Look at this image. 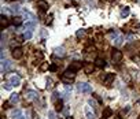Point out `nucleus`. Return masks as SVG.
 Instances as JSON below:
<instances>
[{
    "label": "nucleus",
    "mask_w": 140,
    "mask_h": 119,
    "mask_svg": "<svg viewBox=\"0 0 140 119\" xmlns=\"http://www.w3.org/2000/svg\"><path fill=\"white\" fill-rule=\"evenodd\" d=\"M58 97H59V93H58V92H54V93H52V101L55 103V100H58Z\"/></svg>",
    "instance_id": "nucleus-31"
},
{
    "label": "nucleus",
    "mask_w": 140,
    "mask_h": 119,
    "mask_svg": "<svg viewBox=\"0 0 140 119\" xmlns=\"http://www.w3.org/2000/svg\"><path fill=\"white\" fill-rule=\"evenodd\" d=\"M81 92H83V93H85V94H89L92 92V86L89 85V84L83 82V85H81Z\"/></svg>",
    "instance_id": "nucleus-11"
},
{
    "label": "nucleus",
    "mask_w": 140,
    "mask_h": 119,
    "mask_svg": "<svg viewBox=\"0 0 140 119\" xmlns=\"http://www.w3.org/2000/svg\"><path fill=\"white\" fill-rule=\"evenodd\" d=\"M19 11H21V7H19L18 4H14L10 7V12H13V14H17V12H19Z\"/></svg>",
    "instance_id": "nucleus-22"
},
{
    "label": "nucleus",
    "mask_w": 140,
    "mask_h": 119,
    "mask_svg": "<svg viewBox=\"0 0 140 119\" xmlns=\"http://www.w3.org/2000/svg\"><path fill=\"white\" fill-rule=\"evenodd\" d=\"M32 32L33 30H28V32H25V34H23V36H25V38H32Z\"/></svg>",
    "instance_id": "nucleus-29"
},
{
    "label": "nucleus",
    "mask_w": 140,
    "mask_h": 119,
    "mask_svg": "<svg viewBox=\"0 0 140 119\" xmlns=\"http://www.w3.org/2000/svg\"><path fill=\"white\" fill-rule=\"evenodd\" d=\"M10 68H11V62H10V60L3 59V60H2V71L6 72V71L10 70Z\"/></svg>",
    "instance_id": "nucleus-9"
},
{
    "label": "nucleus",
    "mask_w": 140,
    "mask_h": 119,
    "mask_svg": "<svg viewBox=\"0 0 140 119\" xmlns=\"http://www.w3.org/2000/svg\"><path fill=\"white\" fill-rule=\"evenodd\" d=\"M54 55H55V56H59V58L66 56V51H65V48H63V47H56V48L54 49Z\"/></svg>",
    "instance_id": "nucleus-8"
},
{
    "label": "nucleus",
    "mask_w": 140,
    "mask_h": 119,
    "mask_svg": "<svg viewBox=\"0 0 140 119\" xmlns=\"http://www.w3.org/2000/svg\"><path fill=\"white\" fill-rule=\"evenodd\" d=\"M129 12H130L129 7H124V8L121 10V18H126V16L129 15Z\"/></svg>",
    "instance_id": "nucleus-20"
},
{
    "label": "nucleus",
    "mask_w": 140,
    "mask_h": 119,
    "mask_svg": "<svg viewBox=\"0 0 140 119\" xmlns=\"http://www.w3.org/2000/svg\"><path fill=\"white\" fill-rule=\"evenodd\" d=\"M10 84L13 86H19L21 80H19V77H17V75H13V77H10Z\"/></svg>",
    "instance_id": "nucleus-15"
},
{
    "label": "nucleus",
    "mask_w": 140,
    "mask_h": 119,
    "mask_svg": "<svg viewBox=\"0 0 140 119\" xmlns=\"http://www.w3.org/2000/svg\"><path fill=\"white\" fill-rule=\"evenodd\" d=\"M121 59H122V54H121V51H118V49H113V52H111V60L114 63H119L121 62Z\"/></svg>",
    "instance_id": "nucleus-2"
},
{
    "label": "nucleus",
    "mask_w": 140,
    "mask_h": 119,
    "mask_svg": "<svg viewBox=\"0 0 140 119\" xmlns=\"http://www.w3.org/2000/svg\"><path fill=\"white\" fill-rule=\"evenodd\" d=\"M0 25H2V29H7V26L10 25V21L6 15H2L0 16Z\"/></svg>",
    "instance_id": "nucleus-13"
},
{
    "label": "nucleus",
    "mask_w": 140,
    "mask_h": 119,
    "mask_svg": "<svg viewBox=\"0 0 140 119\" xmlns=\"http://www.w3.org/2000/svg\"><path fill=\"white\" fill-rule=\"evenodd\" d=\"M19 114H22V112H21V110H13V111H11V118H13V119H15V118L18 116Z\"/></svg>",
    "instance_id": "nucleus-24"
},
{
    "label": "nucleus",
    "mask_w": 140,
    "mask_h": 119,
    "mask_svg": "<svg viewBox=\"0 0 140 119\" xmlns=\"http://www.w3.org/2000/svg\"><path fill=\"white\" fill-rule=\"evenodd\" d=\"M52 19H54V15H52V14H49V15L47 16V19H45V22H44V24H45L47 26H48V25H51V24H52Z\"/></svg>",
    "instance_id": "nucleus-25"
},
{
    "label": "nucleus",
    "mask_w": 140,
    "mask_h": 119,
    "mask_svg": "<svg viewBox=\"0 0 140 119\" xmlns=\"http://www.w3.org/2000/svg\"><path fill=\"white\" fill-rule=\"evenodd\" d=\"M96 66H98V67H104L106 63H104L103 59H96Z\"/></svg>",
    "instance_id": "nucleus-26"
},
{
    "label": "nucleus",
    "mask_w": 140,
    "mask_h": 119,
    "mask_svg": "<svg viewBox=\"0 0 140 119\" xmlns=\"http://www.w3.org/2000/svg\"><path fill=\"white\" fill-rule=\"evenodd\" d=\"M102 2H113V0H102Z\"/></svg>",
    "instance_id": "nucleus-40"
},
{
    "label": "nucleus",
    "mask_w": 140,
    "mask_h": 119,
    "mask_svg": "<svg viewBox=\"0 0 140 119\" xmlns=\"http://www.w3.org/2000/svg\"><path fill=\"white\" fill-rule=\"evenodd\" d=\"M18 100H19V94L15 93V92H13L11 96H10V103H18Z\"/></svg>",
    "instance_id": "nucleus-19"
},
{
    "label": "nucleus",
    "mask_w": 140,
    "mask_h": 119,
    "mask_svg": "<svg viewBox=\"0 0 140 119\" xmlns=\"http://www.w3.org/2000/svg\"><path fill=\"white\" fill-rule=\"evenodd\" d=\"M15 119H25V116H23L22 114H19V115H18V116H17Z\"/></svg>",
    "instance_id": "nucleus-37"
},
{
    "label": "nucleus",
    "mask_w": 140,
    "mask_h": 119,
    "mask_svg": "<svg viewBox=\"0 0 140 119\" xmlns=\"http://www.w3.org/2000/svg\"><path fill=\"white\" fill-rule=\"evenodd\" d=\"M88 103H89V106H91V107H93V108H96V107H98V103H96L95 98H89Z\"/></svg>",
    "instance_id": "nucleus-28"
},
{
    "label": "nucleus",
    "mask_w": 140,
    "mask_h": 119,
    "mask_svg": "<svg viewBox=\"0 0 140 119\" xmlns=\"http://www.w3.org/2000/svg\"><path fill=\"white\" fill-rule=\"evenodd\" d=\"M74 78H76V72L72 71V70H69V68H67V71H65V72H63V75H62V81H63V82H73Z\"/></svg>",
    "instance_id": "nucleus-1"
},
{
    "label": "nucleus",
    "mask_w": 140,
    "mask_h": 119,
    "mask_svg": "<svg viewBox=\"0 0 140 119\" xmlns=\"http://www.w3.org/2000/svg\"><path fill=\"white\" fill-rule=\"evenodd\" d=\"M63 110V101L62 100H58L56 103H55V111L56 112H60Z\"/></svg>",
    "instance_id": "nucleus-18"
},
{
    "label": "nucleus",
    "mask_w": 140,
    "mask_h": 119,
    "mask_svg": "<svg viewBox=\"0 0 140 119\" xmlns=\"http://www.w3.org/2000/svg\"><path fill=\"white\" fill-rule=\"evenodd\" d=\"M139 119H140V118H139Z\"/></svg>",
    "instance_id": "nucleus-41"
},
{
    "label": "nucleus",
    "mask_w": 140,
    "mask_h": 119,
    "mask_svg": "<svg viewBox=\"0 0 140 119\" xmlns=\"http://www.w3.org/2000/svg\"><path fill=\"white\" fill-rule=\"evenodd\" d=\"M11 86H13V85H8V84H4V85H3V88H4V89H7V90H11Z\"/></svg>",
    "instance_id": "nucleus-34"
},
{
    "label": "nucleus",
    "mask_w": 140,
    "mask_h": 119,
    "mask_svg": "<svg viewBox=\"0 0 140 119\" xmlns=\"http://www.w3.org/2000/svg\"><path fill=\"white\" fill-rule=\"evenodd\" d=\"M48 68V64L47 63H41V66H40V71H44V70H47Z\"/></svg>",
    "instance_id": "nucleus-30"
},
{
    "label": "nucleus",
    "mask_w": 140,
    "mask_h": 119,
    "mask_svg": "<svg viewBox=\"0 0 140 119\" xmlns=\"http://www.w3.org/2000/svg\"><path fill=\"white\" fill-rule=\"evenodd\" d=\"M106 119H115L114 116H113V115H111V116H109V118H106Z\"/></svg>",
    "instance_id": "nucleus-39"
},
{
    "label": "nucleus",
    "mask_w": 140,
    "mask_h": 119,
    "mask_svg": "<svg viewBox=\"0 0 140 119\" xmlns=\"http://www.w3.org/2000/svg\"><path fill=\"white\" fill-rule=\"evenodd\" d=\"M22 55H23V49L21 47H17L11 51V56H13L14 59H21Z\"/></svg>",
    "instance_id": "nucleus-3"
},
{
    "label": "nucleus",
    "mask_w": 140,
    "mask_h": 119,
    "mask_svg": "<svg viewBox=\"0 0 140 119\" xmlns=\"http://www.w3.org/2000/svg\"><path fill=\"white\" fill-rule=\"evenodd\" d=\"M114 80H115V74H113V72H111V74H107L106 77L103 78V84L109 86V85H111V84H113V81H114Z\"/></svg>",
    "instance_id": "nucleus-7"
},
{
    "label": "nucleus",
    "mask_w": 140,
    "mask_h": 119,
    "mask_svg": "<svg viewBox=\"0 0 140 119\" xmlns=\"http://www.w3.org/2000/svg\"><path fill=\"white\" fill-rule=\"evenodd\" d=\"M76 36H77V38H84V37L87 36V32L84 30V29H80V30H77Z\"/></svg>",
    "instance_id": "nucleus-21"
},
{
    "label": "nucleus",
    "mask_w": 140,
    "mask_h": 119,
    "mask_svg": "<svg viewBox=\"0 0 140 119\" xmlns=\"http://www.w3.org/2000/svg\"><path fill=\"white\" fill-rule=\"evenodd\" d=\"M49 70H51V71H55V70H56V66H55V64L49 66Z\"/></svg>",
    "instance_id": "nucleus-36"
},
{
    "label": "nucleus",
    "mask_w": 140,
    "mask_h": 119,
    "mask_svg": "<svg viewBox=\"0 0 140 119\" xmlns=\"http://www.w3.org/2000/svg\"><path fill=\"white\" fill-rule=\"evenodd\" d=\"M85 118L87 119H95V114H93V111L88 106L85 107Z\"/></svg>",
    "instance_id": "nucleus-16"
},
{
    "label": "nucleus",
    "mask_w": 140,
    "mask_h": 119,
    "mask_svg": "<svg viewBox=\"0 0 140 119\" xmlns=\"http://www.w3.org/2000/svg\"><path fill=\"white\" fill-rule=\"evenodd\" d=\"M13 24H14V25H19V24H22V18H21V16H15V18L13 19Z\"/></svg>",
    "instance_id": "nucleus-27"
},
{
    "label": "nucleus",
    "mask_w": 140,
    "mask_h": 119,
    "mask_svg": "<svg viewBox=\"0 0 140 119\" xmlns=\"http://www.w3.org/2000/svg\"><path fill=\"white\" fill-rule=\"evenodd\" d=\"M124 40H125V37L122 36L121 33H118V34L115 36V38H114V44L117 45V47H118V45H121L122 42H124Z\"/></svg>",
    "instance_id": "nucleus-14"
},
{
    "label": "nucleus",
    "mask_w": 140,
    "mask_h": 119,
    "mask_svg": "<svg viewBox=\"0 0 140 119\" xmlns=\"http://www.w3.org/2000/svg\"><path fill=\"white\" fill-rule=\"evenodd\" d=\"M48 119H55V112L54 111H49L48 112Z\"/></svg>",
    "instance_id": "nucleus-32"
},
{
    "label": "nucleus",
    "mask_w": 140,
    "mask_h": 119,
    "mask_svg": "<svg viewBox=\"0 0 140 119\" xmlns=\"http://www.w3.org/2000/svg\"><path fill=\"white\" fill-rule=\"evenodd\" d=\"M36 98H37V92H34V90H28L26 92V100L34 101Z\"/></svg>",
    "instance_id": "nucleus-10"
},
{
    "label": "nucleus",
    "mask_w": 140,
    "mask_h": 119,
    "mask_svg": "<svg viewBox=\"0 0 140 119\" xmlns=\"http://www.w3.org/2000/svg\"><path fill=\"white\" fill-rule=\"evenodd\" d=\"M111 115H113V111L110 108H104L103 110V116L104 118H109V116H111Z\"/></svg>",
    "instance_id": "nucleus-23"
},
{
    "label": "nucleus",
    "mask_w": 140,
    "mask_h": 119,
    "mask_svg": "<svg viewBox=\"0 0 140 119\" xmlns=\"http://www.w3.org/2000/svg\"><path fill=\"white\" fill-rule=\"evenodd\" d=\"M95 45H91V47H88V48H87L85 49V52H93V51H95Z\"/></svg>",
    "instance_id": "nucleus-33"
},
{
    "label": "nucleus",
    "mask_w": 140,
    "mask_h": 119,
    "mask_svg": "<svg viewBox=\"0 0 140 119\" xmlns=\"http://www.w3.org/2000/svg\"><path fill=\"white\" fill-rule=\"evenodd\" d=\"M66 119H74L73 116H70V115H67V116H66Z\"/></svg>",
    "instance_id": "nucleus-38"
},
{
    "label": "nucleus",
    "mask_w": 140,
    "mask_h": 119,
    "mask_svg": "<svg viewBox=\"0 0 140 119\" xmlns=\"http://www.w3.org/2000/svg\"><path fill=\"white\" fill-rule=\"evenodd\" d=\"M44 60V55H43L41 51H36L33 55V63L34 64H39L40 62H43Z\"/></svg>",
    "instance_id": "nucleus-4"
},
{
    "label": "nucleus",
    "mask_w": 140,
    "mask_h": 119,
    "mask_svg": "<svg viewBox=\"0 0 140 119\" xmlns=\"http://www.w3.org/2000/svg\"><path fill=\"white\" fill-rule=\"evenodd\" d=\"M36 25H37V21H36V19H29V21H26L25 24H23V28L28 29V30H34Z\"/></svg>",
    "instance_id": "nucleus-6"
},
{
    "label": "nucleus",
    "mask_w": 140,
    "mask_h": 119,
    "mask_svg": "<svg viewBox=\"0 0 140 119\" xmlns=\"http://www.w3.org/2000/svg\"><path fill=\"white\" fill-rule=\"evenodd\" d=\"M93 71H95V64L89 63V64L85 66V74H92Z\"/></svg>",
    "instance_id": "nucleus-17"
},
{
    "label": "nucleus",
    "mask_w": 140,
    "mask_h": 119,
    "mask_svg": "<svg viewBox=\"0 0 140 119\" xmlns=\"http://www.w3.org/2000/svg\"><path fill=\"white\" fill-rule=\"evenodd\" d=\"M37 7H39L40 11H47L48 10V3H47L45 0H39V2H37Z\"/></svg>",
    "instance_id": "nucleus-12"
},
{
    "label": "nucleus",
    "mask_w": 140,
    "mask_h": 119,
    "mask_svg": "<svg viewBox=\"0 0 140 119\" xmlns=\"http://www.w3.org/2000/svg\"><path fill=\"white\" fill-rule=\"evenodd\" d=\"M126 41H129V42H130V41H133V36H132V34H129V36L126 37Z\"/></svg>",
    "instance_id": "nucleus-35"
},
{
    "label": "nucleus",
    "mask_w": 140,
    "mask_h": 119,
    "mask_svg": "<svg viewBox=\"0 0 140 119\" xmlns=\"http://www.w3.org/2000/svg\"><path fill=\"white\" fill-rule=\"evenodd\" d=\"M83 67H84L83 62H73V63H70V66H69V70H72V71L77 72L78 70H81V68H83Z\"/></svg>",
    "instance_id": "nucleus-5"
}]
</instances>
